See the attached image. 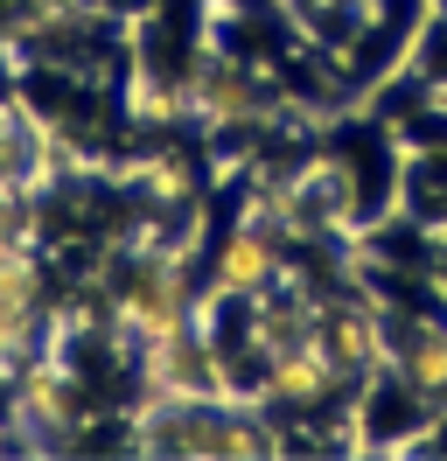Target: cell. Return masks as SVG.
Returning a JSON list of instances; mask_svg holds the SVG:
<instances>
[{
  "instance_id": "cell-1",
  "label": "cell",
  "mask_w": 447,
  "mask_h": 461,
  "mask_svg": "<svg viewBox=\"0 0 447 461\" xmlns=\"http://www.w3.org/2000/svg\"><path fill=\"white\" fill-rule=\"evenodd\" d=\"M119 321L147 336V343H161L175 329H189V287H182V259H147L133 266V280L119 294Z\"/></svg>"
},
{
  "instance_id": "cell-2",
  "label": "cell",
  "mask_w": 447,
  "mask_h": 461,
  "mask_svg": "<svg viewBox=\"0 0 447 461\" xmlns=\"http://www.w3.org/2000/svg\"><path fill=\"white\" fill-rule=\"evenodd\" d=\"M35 308H42V266L28 259L22 245H7V252H0V364L28 343Z\"/></svg>"
},
{
  "instance_id": "cell-3",
  "label": "cell",
  "mask_w": 447,
  "mask_h": 461,
  "mask_svg": "<svg viewBox=\"0 0 447 461\" xmlns=\"http://www.w3.org/2000/svg\"><path fill=\"white\" fill-rule=\"evenodd\" d=\"M279 273V259H273V238H266V230H231V238H224V252H217V280L231 294H259L266 287V280H273Z\"/></svg>"
}]
</instances>
